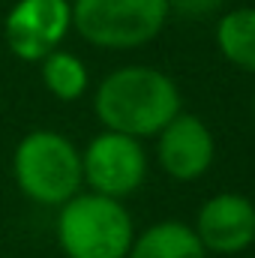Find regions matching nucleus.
I'll list each match as a JSON object with an SVG mask.
<instances>
[{"mask_svg":"<svg viewBox=\"0 0 255 258\" xmlns=\"http://www.w3.org/2000/svg\"><path fill=\"white\" fill-rule=\"evenodd\" d=\"M93 111L105 129L147 138L180 114V90L162 69L120 66L99 81Z\"/></svg>","mask_w":255,"mask_h":258,"instance_id":"nucleus-1","label":"nucleus"},{"mask_svg":"<svg viewBox=\"0 0 255 258\" xmlns=\"http://www.w3.org/2000/svg\"><path fill=\"white\" fill-rule=\"evenodd\" d=\"M135 225L120 198L75 192L60 204L57 243L66 258H126Z\"/></svg>","mask_w":255,"mask_h":258,"instance_id":"nucleus-2","label":"nucleus"},{"mask_svg":"<svg viewBox=\"0 0 255 258\" xmlns=\"http://www.w3.org/2000/svg\"><path fill=\"white\" fill-rule=\"evenodd\" d=\"M12 174L21 192L45 207H60L84 183L78 147L54 129H33L15 144Z\"/></svg>","mask_w":255,"mask_h":258,"instance_id":"nucleus-3","label":"nucleus"},{"mask_svg":"<svg viewBox=\"0 0 255 258\" xmlns=\"http://www.w3.org/2000/svg\"><path fill=\"white\" fill-rule=\"evenodd\" d=\"M168 0H72V27L96 48H138L159 36Z\"/></svg>","mask_w":255,"mask_h":258,"instance_id":"nucleus-4","label":"nucleus"},{"mask_svg":"<svg viewBox=\"0 0 255 258\" xmlns=\"http://www.w3.org/2000/svg\"><path fill=\"white\" fill-rule=\"evenodd\" d=\"M81 174L90 192L126 198L147 177V153L138 138L105 129L90 138L81 153Z\"/></svg>","mask_w":255,"mask_h":258,"instance_id":"nucleus-5","label":"nucleus"},{"mask_svg":"<svg viewBox=\"0 0 255 258\" xmlns=\"http://www.w3.org/2000/svg\"><path fill=\"white\" fill-rule=\"evenodd\" d=\"M72 30L69 0H18L3 21L9 51L24 63H39L45 54L60 48Z\"/></svg>","mask_w":255,"mask_h":258,"instance_id":"nucleus-6","label":"nucleus"},{"mask_svg":"<svg viewBox=\"0 0 255 258\" xmlns=\"http://www.w3.org/2000/svg\"><path fill=\"white\" fill-rule=\"evenodd\" d=\"M195 234L207 252L234 255L255 243V204L240 192L207 198L195 219Z\"/></svg>","mask_w":255,"mask_h":258,"instance_id":"nucleus-7","label":"nucleus"},{"mask_svg":"<svg viewBox=\"0 0 255 258\" xmlns=\"http://www.w3.org/2000/svg\"><path fill=\"white\" fill-rule=\"evenodd\" d=\"M156 156L165 174L174 180H198L216 156V141L207 123L195 114H177L156 132Z\"/></svg>","mask_w":255,"mask_h":258,"instance_id":"nucleus-8","label":"nucleus"},{"mask_svg":"<svg viewBox=\"0 0 255 258\" xmlns=\"http://www.w3.org/2000/svg\"><path fill=\"white\" fill-rule=\"evenodd\" d=\"M126 258H207V249L192 225L168 219L135 234Z\"/></svg>","mask_w":255,"mask_h":258,"instance_id":"nucleus-9","label":"nucleus"},{"mask_svg":"<svg viewBox=\"0 0 255 258\" xmlns=\"http://www.w3.org/2000/svg\"><path fill=\"white\" fill-rule=\"evenodd\" d=\"M216 45L228 63L255 75V6L231 9L219 18Z\"/></svg>","mask_w":255,"mask_h":258,"instance_id":"nucleus-10","label":"nucleus"},{"mask_svg":"<svg viewBox=\"0 0 255 258\" xmlns=\"http://www.w3.org/2000/svg\"><path fill=\"white\" fill-rule=\"evenodd\" d=\"M42 84L48 87V93L60 102H75L84 96L87 90V66L78 54L63 51V48H54L51 54H45L42 60Z\"/></svg>","mask_w":255,"mask_h":258,"instance_id":"nucleus-11","label":"nucleus"},{"mask_svg":"<svg viewBox=\"0 0 255 258\" xmlns=\"http://www.w3.org/2000/svg\"><path fill=\"white\" fill-rule=\"evenodd\" d=\"M225 0H168V9H177L180 15H210Z\"/></svg>","mask_w":255,"mask_h":258,"instance_id":"nucleus-12","label":"nucleus"},{"mask_svg":"<svg viewBox=\"0 0 255 258\" xmlns=\"http://www.w3.org/2000/svg\"><path fill=\"white\" fill-rule=\"evenodd\" d=\"M252 111H255V96H252Z\"/></svg>","mask_w":255,"mask_h":258,"instance_id":"nucleus-13","label":"nucleus"}]
</instances>
